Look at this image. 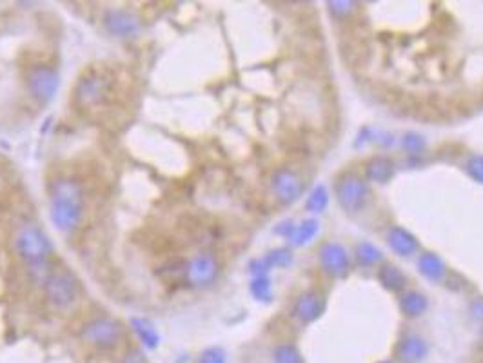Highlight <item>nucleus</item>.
Returning a JSON list of instances; mask_svg holds the SVG:
<instances>
[{
    "label": "nucleus",
    "mask_w": 483,
    "mask_h": 363,
    "mask_svg": "<svg viewBox=\"0 0 483 363\" xmlns=\"http://www.w3.org/2000/svg\"><path fill=\"white\" fill-rule=\"evenodd\" d=\"M124 325L119 320L110 318V316H100V318L90 320L84 324L80 331V338L91 347L100 349V351H111L119 347L120 342L124 340Z\"/></svg>",
    "instance_id": "obj_5"
},
{
    "label": "nucleus",
    "mask_w": 483,
    "mask_h": 363,
    "mask_svg": "<svg viewBox=\"0 0 483 363\" xmlns=\"http://www.w3.org/2000/svg\"><path fill=\"white\" fill-rule=\"evenodd\" d=\"M387 242L394 253H398L400 256H409L418 249V242L414 240L413 234H409L407 231L400 229V227H393L389 231Z\"/></svg>",
    "instance_id": "obj_14"
},
{
    "label": "nucleus",
    "mask_w": 483,
    "mask_h": 363,
    "mask_svg": "<svg viewBox=\"0 0 483 363\" xmlns=\"http://www.w3.org/2000/svg\"><path fill=\"white\" fill-rule=\"evenodd\" d=\"M320 264L333 276H342L349 271V256L338 244H325L320 249Z\"/></svg>",
    "instance_id": "obj_11"
},
{
    "label": "nucleus",
    "mask_w": 483,
    "mask_h": 363,
    "mask_svg": "<svg viewBox=\"0 0 483 363\" xmlns=\"http://www.w3.org/2000/svg\"><path fill=\"white\" fill-rule=\"evenodd\" d=\"M356 258H358L362 264H374V262H378V260L382 258V254H380V251L374 247L373 244L362 242V244H358V247H356Z\"/></svg>",
    "instance_id": "obj_22"
},
{
    "label": "nucleus",
    "mask_w": 483,
    "mask_h": 363,
    "mask_svg": "<svg viewBox=\"0 0 483 363\" xmlns=\"http://www.w3.org/2000/svg\"><path fill=\"white\" fill-rule=\"evenodd\" d=\"M473 313L474 316H478V318H483V298H478L476 302L473 304Z\"/></svg>",
    "instance_id": "obj_29"
},
{
    "label": "nucleus",
    "mask_w": 483,
    "mask_h": 363,
    "mask_svg": "<svg viewBox=\"0 0 483 363\" xmlns=\"http://www.w3.org/2000/svg\"><path fill=\"white\" fill-rule=\"evenodd\" d=\"M400 309L407 316H420L427 309V300L420 293H407L400 300Z\"/></svg>",
    "instance_id": "obj_17"
},
{
    "label": "nucleus",
    "mask_w": 483,
    "mask_h": 363,
    "mask_svg": "<svg viewBox=\"0 0 483 363\" xmlns=\"http://www.w3.org/2000/svg\"><path fill=\"white\" fill-rule=\"evenodd\" d=\"M198 363H227V356L224 349L207 347L200 353Z\"/></svg>",
    "instance_id": "obj_23"
},
{
    "label": "nucleus",
    "mask_w": 483,
    "mask_h": 363,
    "mask_svg": "<svg viewBox=\"0 0 483 363\" xmlns=\"http://www.w3.org/2000/svg\"><path fill=\"white\" fill-rule=\"evenodd\" d=\"M378 276L380 282H382L384 287H387L389 291H400V289L405 285L404 273H402L398 267H393V265H385V267L380 269Z\"/></svg>",
    "instance_id": "obj_18"
},
{
    "label": "nucleus",
    "mask_w": 483,
    "mask_h": 363,
    "mask_svg": "<svg viewBox=\"0 0 483 363\" xmlns=\"http://www.w3.org/2000/svg\"><path fill=\"white\" fill-rule=\"evenodd\" d=\"M45 302L55 311H68L76 304L79 285L73 274L64 269H53L42 284Z\"/></svg>",
    "instance_id": "obj_4"
},
{
    "label": "nucleus",
    "mask_w": 483,
    "mask_h": 363,
    "mask_svg": "<svg viewBox=\"0 0 483 363\" xmlns=\"http://www.w3.org/2000/svg\"><path fill=\"white\" fill-rule=\"evenodd\" d=\"M271 189L276 194V198L284 204H291L298 198L302 191H304V184L302 180L293 173V171L280 169L271 176Z\"/></svg>",
    "instance_id": "obj_10"
},
{
    "label": "nucleus",
    "mask_w": 483,
    "mask_h": 363,
    "mask_svg": "<svg viewBox=\"0 0 483 363\" xmlns=\"http://www.w3.org/2000/svg\"><path fill=\"white\" fill-rule=\"evenodd\" d=\"M13 249L17 256L30 269L50 265L51 253H53L48 234L33 224H24L17 229L13 236Z\"/></svg>",
    "instance_id": "obj_3"
},
{
    "label": "nucleus",
    "mask_w": 483,
    "mask_h": 363,
    "mask_svg": "<svg viewBox=\"0 0 483 363\" xmlns=\"http://www.w3.org/2000/svg\"><path fill=\"white\" fill-rule=\"evenodd\" d=\"M251 293H253L258 300H269L271 296L269 282H267V278H265L264 274H258V276L251 282Z\"/></svg>",
    "instance_id": "obj_24"
},
{
    "label": "nucleus",
    "mask_w": 483,
    "mask_h": 363,
    "mask_svg": "<svg viewBox=\"0 0 483 363\" xmlns=\"http://www.w3.org/2000/svg\"><path fill=\"white\" fill-rule=\"evenodd\" d=\"M394 353L402 363H418L427 354V344L418 336H405L400 340Z\"/></svg>",
    "instance_id": "obj_12"
},
{
    "label": "nucleus",
    "mask_w": 483,
    "mask_h": 363,
    "mask_svg": "<svg viewBox=\"0 0 483 363\" xmlns=\"http://www.w3.org/2000/svg\"><path fill=\"white\" fill-rule=\"evenodd\" d=\"M367 178L373 182H385L393 174V164L387 158H373L365 167Z\"/></svg>",
    "instance_id": "obj_16"
},
{
    "label": "nucleus",
    "mask_w": 483,
    "mask_h": 363,
    "mask_svg": "<svg viewBox=\"0 0 483 363\" xmlns=\"http://www.w3.org/2000/svg\"><path fill=\"white\" fill-rule=\"evenodd\" d=\"M314 233H316V224H314V222H304V224L296 225V227L291 225L289 231H285V234L289 236L291 242L296 245L305 244L307 240L313 238Z\"/></svg>",
    "instance_id": "obj_20"
},
{
    "label": "nucleus",
    "mask_w": 483,
    "mask_h": 363,
    "mask_svg": "<svg viewBox=\"0 0 483 363\" xmlns=\"http://www.w3.org/2000/svg\"><path fill=\"white\" fill-rule=\"evenodd\" d=\"M113 96V76L104 68H91L76 80L73 100L79 110H99Z\"/></svg>",
    "instance_id": "obj_2"
},
{
    "label": "nucleus",
    "mask_w": 483,
    "mask_h": 363,
    "mask_svg": "<svg viewBox=\"0 0 483 363\" xmlns=\"http://www.w3.org/2000/svg\"><path fill=\"white\" fill-rule=\"evenodd\" d=\"M336 194H338L342 207L347 211H356L364 205L367 198V187L356 174L345 173L336 182Z\"/></svg>",
    "instance_id": "obj_9"
},
{
    "label": "nucleus",
    "mask_w": 483,
    "mask_h": 363,
    "mask_svg": "<svg viewBox=\"0 0 483 363\" xmlns=\"http://www.w3.org/2000/svg\"><path fill=\"white\" fill-rule=\"evenodd\" d=\"M84 187L71 176H59L50 184V218L60 233H73L84 218Z\"/></svg>",
    "instance_id": "obj_1"
},
{
    "label": "nucleus",
    "mask_w": 483,
    "mask_h": 363,
    "mask_svg": "<svg viewBox=\"0 0 483 363\" xmlns=\"http://www.w3.org/2000/svg\"><path fill=\"white\" fill-rule=\"evenodd\" d=\"M60 76L55 68L48 64L31 65L25 73V90L39 104H48L56 95Z\"/></svg>",
    "instance_id": "obj_6"
},
{
    "label": "nucleus",
    "mask_w": 483,
    "mask_h": 363,
    "mask_svg": "<svg viewBox=\"0 0 483 363\" xmlns=\"http://www.w3.org/2000/svg\"><path fill=\"white\" fill-rule=\"evenodd\" d=\"M324 311V302H322V296L313 291L309 293H304L296 300V305H294V314L298 316L302 322H313L322 314Z\"/></svg>",
    "instance_id": "obj_13"
},
{
    "label": "nucleus",
    "mask_w": 483,
    "mask_h": 363,
    "mask_svg": "<svg viewBox=\"0 0 483 363\" xmlns=\"http://www.w3.org/2000/svg\"><path fill=\"white\" fill-rule=\"evenodd\" d=\"M264 262L269 265H280V267H284V265H287L291 262V254L287 253V251H284V249H278V251H273Z\"/></svg>",
    "instance_id": "obj_26"
},
{
    "label": "nucleus",
    "mask_w": 483,
    "mask_h": 363,
    "mask_svg": "<svg viewBox=\"0 0 483 363\" xmlns=\"http://www.w3.org/2000/svg\"><path fill=\"white\" fill-rule=\"evenodd\" d=\"M124 363H144V358H142V354H140L138 351H133V353H131V358L130 354L125 356Z\"/></svg>",
    "instance_id": "obj_28"
},
{
    "label": "nucleus",
    "mask_w": 483,
    "mask_h": 363,
    "mask_svg": "<svg viewBox=\"0 0 483 363\" xmlns=\"http://www.w3.org/2000/svg\"><path fill=\"white\" fill-rule=\"evenodd\" d=\"M327 205V194H325L324 187H316V189L311 193L309 200H307V209L314 211V213H320Z\"/></svg>",
    "instance_id": "obj_25"
},
{
    "label": "nucleus",
    "mask_w": 483,
    "mask_h": 363,
    "mask_svg": "<svg viewBox=\"0 0 483 363\" xmlns=\"http://www.w3.org/2000/svg\"><path fill=\"white\" fill-rule=\"evenodd\" d=\"M102 25L111 37L116 39H133L140 33V19L127 10H107L102 17Z\"/></svg>",
    "instance_id": "obj_8"
},
{
    "label": "nucleus",
    "mask_w": 483,
    "mask_h": 363,
    "mask_svg": "<svg viewBox=\"0 0 483 363\" xmlns=\"http://www.w3.org/2000/svg\"><path fill=\"white\" fill-rule=\"evenodd\" d=\"M467 171L474 180H478L483 184V156H473L469 160Z\"/></svg>",
    "instance_id": "obj_27"
},
{
    "label": "nucleus",
    "mask_w": 483,
    "mask_h": 363,
    "mask_svg": "<svg viewBox=\"0 0 483 363\" xmlns=\"http://www.w3.org/2000/svg\"><path fill=\"white\" fill-rule=\"evenodd\" d=\"M184 282L191 289H207L216 282L220 273L218 260L213 253H198L184 265Z\"/></svg>",
    "instance_id": "obj_7"
},
{
    "label": "nucleus",
    "mask_w": 483,
    "mask_h": 363,
    "mask_svg": "<svg viewBox=\"0 0 483 363\" xmlns=\"http://www.w3.org/2000/svg\"><path fill=\"white\" fill-rule=\"evenodd\" d=\"M420 271L431 280H440L444 276V262L434 256V254L427 253L420 258Z\"/></svg>",
    "instance_id": "obj_19"
},
{
    "label": "nucleus",
    "mask_w": 483,
    "mask_h": 363,
    "mask_svg": "<svg viewBox=\"0 0 483 363\" xmlns=\"http://www.w3.org/2000/svg\"><path fill=\"white\" fill-rule=\"evenodd\" d=\"M380 363H391V362H380Z\"/></svg>",
    "instance_id": "obj_30"
},
{
    "label": "nucleus",
    "mask_w": 483,
    "mask_h": 363,
    "mask_svg": "<svg viewBox=\"0 0 483 363\" xmlns=\"http://www.w3.org/2000/svg\"><path fill=\"white\" fill-rule=\"evenodd\" d=\"M131 329L136 334V338L145 349H156L160 344V336L153 324L144 318H131Z\"/></svg>",
    "instance_id": "obj_15"
},
{
    "label": "nucleus",
    "mask_w": 483,
    "mask_h": 363,
    "mask_svg": "<svg viewBox=\"0 0 483 363\" xmlns=\"http://www.w3.org/2000/svg\"><path fill=\"white\" fill-rule=\"evenodd\" d=\"M274 362L276 363H304L302 354L298 353V349L293 345H280L274 349Z\"/></svg>",
    "instance_id": "obj_21"
}]
</instances>
